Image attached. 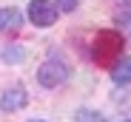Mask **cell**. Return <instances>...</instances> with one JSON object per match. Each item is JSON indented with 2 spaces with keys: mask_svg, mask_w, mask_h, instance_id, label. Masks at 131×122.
<instances>
[{
  "mask_svg": "<svg viewBox=\"0 0 131 122\" xmlns=\"http://www.w3.org/2000/svg\"><path fill=\"white\" fill-rule=\"evenodd\" d=\"M66 79H69V65H66L63 60L51 57V60H46V63H40V68H37V83H40L43 88H57V85L66 83Z\"/></svg>",
  "mask_w": 131,
  "mask_h": 122,
  "instance_id": "1",
  "label": "cell"
},
{
  "mask_svg": "<svg viewBox=\"0 0 131 122\" xmlns=\"http://www.w3.org/2000/svg\"><path fill=\"white\" fill-rule=\"evenodd\" d=\"M120 46H123V37L117 34V29H105V31H100V34L94 37V60L105 65L111 57H117Z\"/></svg>",
  "mask_w": 131,
  "mask_h": 122,
  "instance_id": "2",
  "label": "cell"
},
{
  "mask_svg": "<svg viewBox=\"0 0 131 122\" xmlns=\"http://www.w3.org/2000/svg\"><path fill=\"white\" fill-rule=\"evenodd\" d=\"M57 14L60 11L54 6V0H29V20H31V26L49 29V26H54Z\"/></svg>",
  "mask_w": 131,
  "mask_h": 122,
  "instance_id": "3",
  "label": "cell"
},
{
  "mask_svg": "<svg viewBox=\"0 0 131 122\" xmlns=\"http://www.w3.org/2000/svg\"><path fill=\"white\" fill-rule=\"evenodd\" d=\"M26 102H29V94L23 85H12L0 97V108L3 111H20V108H26Z\"/></svg>",
  "mask_w": 131,
  "mask_h": 122,
  "instance_id": "4",
  "label": "cell"
},
{
  "mask_svg": "<svg viewBox=\"0 0 131 122\" xmlns=\"http://www.w3.org/2000/svg\"><path fill=\"white\" fill-rule=\"evenodd\" d=\"M20 26H23V11L20 9H0V31H17Z\"/></svg>",
  "mask_w": 131,
  "mask_h": 122,
  "instance_id": "5",
  "label": "cell"
},
{
  "mask_svg": "<svg viewBox=\"0 0 131 122\" xmlns=\"http://www.w3.org/2000/svg\"><path fill=\"white\" fill-rule=\"evenodd\" d=\"M111 79H114L117 85H128V83H131V57L114 60V65H111Z\"/></svg>",
  "mask_w": 131,
  "mask_h": 122,
  "instance_id": "6",
  "label": "cell"
},
{
  "mask_svg": "<svg viewBox=\"0 0 131 122\" xmlns=\"http://www.w3.org/2000/svg\"><path fill=\"white\" fill-rule=\"evenodd\" d=\"M0 57H3L6 63H17V60L26 57V48H20V46H6V48H0Z\"/></svg>",
  "mask_w": 131,
  "mask_h": 122,
  "instance_id": "7",
  "label": "cell"
},
{
  "mask_svg": "<svg viewBox=\"0 0 131 122\" xmlns=\"http://www.w3.org/2000/svg\"><path fill=\"white\" fill-rule=\"evenodd\" d=\"M117 29H120L125 37H131V6H128L125 11H120V14H117Z\"/></svg>",
  "mask_w": 131,
  "mask_h": 122,
  "instance_id": "8",
  "label": "cell"
},
{
  "mask_svg": "<svg viewBox=\"0 0 131 122\" xmlns=\"http://www.w3.org/2000/svg\"><path fill=\"white\" fill-rule=\"evenodd\" d=\"M77 3H80V0H54V6H57V11H74L77 9Z\"/></svg>",
  "mask_w": 131,
  "mask_h": 122,
  "instance_id": "9",
  "label": "cell"
},
{
  "mask_svg": "<svg viewBox=\"0 0 131 122\" xmlns=\"http://www.w3.org/2000/svg\"><path fill=\"white\" fill-rule=\"evenodd\" d=\"M29 122H43V119H29Z\"/></svg>",
  "mask_w": 131,
  "mask_h": 122,
  "instance_id": "10",
  "label": "cell"
},
{
  "mask_svg": "<svg viewBox=\"0 0 131 122\" xmlns=\"http://www.w3.org/2000/svg\"><path fill=\"white\" fill-rule=\"evenodd\" d=\"M128 122H131V119H128Z\"/></svg>",
  "mask_w": 131,
  "mask_h": 122,
  "instance_id": "11",
  "label": "cell"
}]
</instances>
